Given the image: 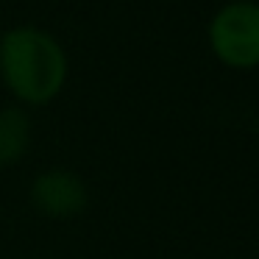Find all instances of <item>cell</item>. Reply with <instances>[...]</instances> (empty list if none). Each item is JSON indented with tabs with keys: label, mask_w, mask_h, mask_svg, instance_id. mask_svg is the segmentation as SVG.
I'll return each mask as SVG.
<instances>
[{
	"label": "cell",
	"mask_w": 259,
	"mask_h": 259,
	"mask_svg": "<svg viewBox=\"0 0 259 259\" xmlns=\"http://www.w3.org/2000/svg\"><path fill=\"white\" fill-rule=\"evenodd\" d=\"M0 78L28 106H45L67 81V53L59 39L36 25H17L0 36Z\"/></svg>",
	"instance_id": "1"
},
{
	"label": "cell",
	"mask_w": 259,
	"mask_h": 259,
	"mask_svg": "<svg viewBox=\"0 0 259 259\" xmlns=\"http://www.w3.org/2000/svg\"><path fill=\"white\" fill-rule=\"evenodd\" d=\"M209 48L231 70L259 67V3L231 0L209 23Z\"/></svg>",
	"instance_id": "2"
},
{
	"label": "cell",
	"mask_w": 259,
	"mask_h": 259,
	"mask_svg": "<svg viewBox=\"0 0 259 259\" xmlns=\"http://www.w3.org/2000/svg\"><path fill=\"white\" fill-rule=\"evenodd\" d=\"M87 201H90L87 184L73 170L51 167L36 176L31 184V203L36 206V212L53 220H67L81 214L87 209Z\"/></svg>",
	"instance_id": "3"
},
{
	"label": "cell",
	"mask_w": 259,
	"mask_h": 259,
	"mask_svg": "<svg viewBox=\"0 0 259 259\" xmlns=\"http://www.w3.org/2000/svg\"><path fill=\"white\" fill-rule=\"evenodd\" d=\"M31 145V120L23 109H0V167H12Z\"/></svg>",
	"instance_id": "4"
}]
</instances>
